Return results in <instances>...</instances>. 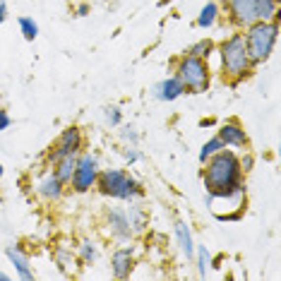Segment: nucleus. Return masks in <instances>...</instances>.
<instances>
[{"mask_svg":"<svg viewBox=\"0 0 281 281\" xmlns=\"http://www.w3.org/2000/svg\"><path fill=\"white\" fill-rule=\"evenodd\" d=\"M202 183L209 197H224L245 190V173L241 169V156L231 149H219L202 164Z\"/></svg>","mask_w":281,"mask_h":281,"instance_id":"f257e3e1","label":"nucleus"},{"mask_svg":"<svg viewBox=\"0 0 281 281\" xmlns=\"http://www.w3.org/2000/svg\"><path fill=\"white\" fill-rule=\"evenodd\" d=\"M216 53H219V60H221V82L228 84L231 89H236L241 82L250 79L252 72L257 70L252 65L250 56H247L243 29H236L233 34H228L216 46Z\"/></svg>","mask_w":281,"mask_h":281,"instance_id":"f03ea898","label":"nucleus"},{"mask_svg":"<svg viewBox=\"0 0 281 281\" xmlns=\"http://www.w3.org/2000/svg\"><path fill=\"white\" fill-rule=\"evenodd\" d=\"M245 46H247V56L252 60V65H262L269 60V56L274 53L277 38H279V22L272 19H257L252 24H247L243 29Z\"/></svg>","mask_w":281,"mask_h":281,"instance_id":"7ed1b4c3","label":"nucleus"},{"mask_svg":"<svg viewBox=\"0 0 281 281\" xmlns=\"http://www.w3.org/2000/svg\"><path fill=\"white\" fill-rule=\"evenodd\" d=\"M173 65V75L180 79L185 94H205L211 87V70L205 58L180 53L178 58L171 60Z\"/></svg>","mask_w":281,"mask_h":281,"instance_id":"20e7f679","label":"nucleus"},{"mask_svg":"<svg viewBox=\"0 0 281 281\" xmlns=\"http://www.w3.org/2000/svg\"><path fill=\"white\" fill-rule=\"evenodd\" d=\"M94 187H96L104 197L123 200V202L144 197V187H142V183H137L125 169H104V171L99 169L96 185Z\"/></svg>","mask_w":281,"mask_h":281,"instance_id":"39448f33","label":"nucleus"},{"mask_svg":"<svg viewBox=\"0 0 281 281\" xmlns=\"http://www.w3.org/2000/svg\"><path fill=\"white\" fill-rule=\"evenodd\" d=\"M82 147H84V135H82V130L77 125H68L56 137V142L43 151V159H46V164L51 169L60 156H65V154H79Z\"/></svg>","mask_w":281,"mask_h":281,"instance_id":"423d86ee","label":"nucleus"},{"mask_svg":"<svg viewBox=\"0 0 281 281\" xmlns=\"http://www.w3.org/2000/svg\"><path fill=\"white\" fill-rule=\"evenodd\" d=\"M96 176H99V159H96V154H92V151H79L77 154L75 173L70 178L72 192H77V195L89 192L96 185Z\"/></svg>","mask_w":281,"mask_h":281,"instance_id":"0eeeda50","label":"nucleus"},{"mask_svg":"<svg viewBox=\"0 0 281 281\" xmlns=\"http://www.w3.org/2000/svg\"><path fill=\"white\" fill-rule=\"evenodd\" d=\"M104 219H106V226L111 231V238L123 241V243H128V241L135 238V231H132V226L123 209H118V207H104Z\"/></svg>","mask_w":281,"mask_h":281,"instance_id":"6e6552de","label":"nucleus"},{"mask_svg":"<svg viewBox=\"0 0 281 281\" xmlns=\"http://www.w3.org/2000/svg\"><path fill=\"white\" fill-rule=\"evenodd\" d=\"M216 135H219V140L224 142L226 147H245V149L250 147V137H247V132H245V128L241 125L238 118L226 120Z\"/></svg>","mask_w":281,"mask_h":281,"instance_id":"1a4fd4ad","label":"nucleus"},{"mask_svg":"<svg viewBox=\"0 0 281 281\" xmlns=\"http://www.w3.org/2000/svg\"><path fill=\"white\" fill-rule=\"evenodd\" d=\"M135 264H137L135 250L132 247H118L111 255V274L115 279H130Z\"/></svg>","mask_w":281,"mask_h":281,"instance_id":"9d476101","label":"nucleus"},{"mask_svg":"<svg viewBox=\"0 0 281 281\" xmlns=\"http://www.w3.org/2000/svg\"><path fill=\"white\" fill-rule=\"evenodd\" d=\"M5 257L15 264V272H17L19 279L22 281H34V269H32V264H29V255L24 252L22 245H7V247H5Z\"/></svg>","mask_w":281,"mask_h":281,"instance_id":"9b49d317","label":"nucleus"},{"mask_svg":"<svg viewBox=\"0 0 281 281\" xmlns=\"http://www.w3.org/2000/svg\"><path fill=\"white\" fill-rule=\"evenodd\" d=\"M51 255H53V262L56 267L60 269V274L63 277H75V264H79V257H77L75 252H72V247H68V245H56L53 250H51ZM82 267V264H79Z\"/></svg>","mask_w":281,"mask_h":281,"instance_id":"f8f14e48","label":"nucleus"},{"mask_svg":"<svg viewBox=\"0 0 281 281\" xmlns=\"http://www.w3.org/2000/svg\"><path fill=\"white\" fill-rule=\"evenodd\" d=\"M185 94V89H183V84H180V79L176 75L166 77V79H161L156 87H154V99L156 101H176V99H180Z\"/></svg>","mask_w":281,"mask_h":281,"instance_id":"ddd939ff","label":"nucleus"},{"mask_svg":"<svg viewBox=\"0 0 281 281\" xmlns=\"http://www.w3.org/2000/svg\"><path fill=\"white\" fill-rule=\"evenodd\" d=\"M36 192H38V197L46 200V202H58V200L63 197V192H65V185L58 180L53 173H48V176L36 185Z\"/></svg>","mask_w":281,"mask_h":281,"instance_id":"4468645a","label":"nucleus"},{"mask_svg":"<svg viewBox=\"0 0 281 281\" xmlns=\"http://www.w3.org/2000/svg\"><path fill=\"white\" fill-rule=\"evenodd\" d=\"M75 166H77V154H65V156H60L56 164L51 166V173L56 176L63 185H70V178L75 173Z\"/></svg>","mask_w":281,"mask_h":281,"instance_id":"2eb2a0df","label":"nucleus"},{"mask_svg":"<svg viewBox=\"0 0 281 281\" xmlns=\"http://www.w3.org/2000/svg\"><path fill=\"white\" fill-rule=\"evenodd\" d=\"M125 216H128V221H130L135 236L142 233V231L149 226V214H147V209H144L142 205H137L135 200H130V207L125 209Z\"/></svg>","mask_w":281,"mask_h":281,"instance_id":"dca6fc26","label":"nucleus"},{"mask_svg":"<svg viewBox=\"0 0 281 281\" xmlns=\"http://www.w3.org/2000/svg\"><path fill=\"white\" fill-rule=\"evenodd\" d=\"M219 17H221L219 2H216V0H209L205 7L200 10V15H197V19H195V27H200V29H211Z\"/></svg>","mask_w":281,"mask_h":281,"instance_id":"f3484780","label":"nucleus"},{"mask_svg":"<svg viewBox=\"0 0 281 281\" xmlns=\"http://www.w3.org/2000/svg\"><path fill=\"white\" fill-rule=\"evenodd\" d=\"M176 238H178V245H180L183 255L192 262V260H195V241H192L190 226H187L185 221H176Z\"/></svg>","mask_w":281,"mask_h":281,"instance_id":"a211bd4d","label":"nucleus"},{"mask_svg":"<svg viewBox=\"0 0 281 281\" xmlns=\"http://www.w3.org/2000/svg\"><path fill=\"white\" fill-rule=\"evenodd\" d=\"M77 257H79V264L82 267H92L94 262H96V257H99V252H96V245L92 243V241H79V245H77Z\"/></svg>","mask_w":281,"mask_h":281,"instance_id":"6ab92c4d","label":"nucleus"},{"mask_svg":"<svg viewBox=\"0 0 281 281\" xmlns=\"http://www.w3.org/2000/svg\"><path fill=\"white\" fill-rule=\"evenodd\" d=\"M255 7V17L257 19H272V15L281 7V0H250Z\"/></svg>","mask_w":281,"mask_h":281,"instance_id":"aec40b11","label":"nucleus"},{"mask_svg":"<svg viewBox=\"0 0 281 281\" xmlns=\"http://www.w3.org/2000/svg\"><path fill=\"white\" fill-rule=\"evenodd\" d=\"M185 53L209 60V56H211V53H216V43H214L211 38H200V41H195V43H192V46L187 48Z\"/></svg>","mask_w":281,"mask_h":281,"instance_id":"412c9836","label":"nucleus"},{"mask_svg":"<svg viewBox=\"0 0 281 281\" xmlns=\"http://www.w3.org/2000/svg\"><path fill=\"white\" fill-rule=\"evenodd\" d=\"M192 262L197 264V274L205 279L207 272H209V267H211V257H209V250H207L205 245L195 247V260H192Z\"/></svg>","mask_w":281,"mask_h":281,"instance_id":"4be33fe9","label":"nucleus"},{"mask_svg":"<svg viewBox=\"0 0 281 281\" xmlns=\"http://www.w3.org/2000/svg\"><path fill=\"white\" fill-rule=\"evenodd\" d=\"M17 24H19V32L24 41H36L38 36V24L34 22L32 17H17Z\"/></svg>","mask_w":281,"mask_h":281,"instance_id":"5701e85b","label":"nucleus"},{"mask_svg":"<svg viewBox=\"0 0 281 281\" xmlns=\"http://www.w3.org/2000/svg\"><path fill=\"white\" fill-rule=\"evenodd\" d=\"M224 147H226V144L221 142V140H219V135H214L211 140H207L205 144H202V149H200V164H205V161L209 159V156H211V154H216V151L224 149Z\"/></svg>","mask_w":281,"mask_h":281,"instance_id":"b1692460","label":"nucleus"},{"mask_svg":"<svg viewBox=\"0 0 281 281\" xmlns=\"http://www.w3.org/2000/svg\"><path fill=\"white\" fill-rule=\"evenodd\" d=\"M104 115H106V123H108L111 128H120V125H123V111H120L118 106H106V108H104Z\"/></svg>","mask_w":281,"mask_h":281,"instance_id":"393cba45","label":"nucleus"},{"mask_svg":"<svg viewBox=\"0 0 281 281\" xmlns=\"http://www.w3.org/2000/svg\"><path fill=\"white\" fill-rule=\"evenodd\" d=\"M123 156H125V161H128V164H137V161H142V151L137 149V144H128V147H123Z\"/></svg>","mask_w":281,"mask_h":281,"instance_id":"a878e982","label":"nucleus"},{"mask_svg":"<svg viewBox=\"0 0 281 281\" xmlns=\"http://www.w3.org/2000/svg\"><path fill=\"white\" fill-rule=\"evenodd\" d=\"M120 137H123L125 142H130V144H137V142H140V132L135 130V128H130V125H125V128L120 130Z\"/></svg>","mask_w":281,"mask_h":281,"instance_id":"bb28decb","label":"nucleus"},{"mask_svg":"<svg viewBox=\"0 0 281 281\" xmlns=\"http://www.w3.org/2000/svg\"><path fill=\"white\" fill-rule=\"evenodd\" d=\"M89 12H92V5L89 2H79V5H75V10H72L75 17H87Z\"/></svg>","mask_w":281,"mask_h":281,"instance_id":"cd10ccee","label":"nucleus"},{"mask_svg":"<svg viewBox=\"0 0 281 281\" xmlns=\"http://www.w3.org/2000/svg\"><path fill=\"white\" fill-rule=\"evenodd\" d=\"M252 166H255V159H252V154H245V156H241V169H243V173H250V171H252Z\"/></svg>","mask_w":281,"mask_h":281,"instance_id":"c85d7f7f","label":"nucleus"},{"mask_svg":"<svg viewBox=\"0 0 281 281\" xmlns=\"http://www.w3.org/2000/svg\"><path fill=\"white\" fill-rule=\"evenodd\" d=\"M10 125H12V118H10V113L5 111V108H0V132L7 130Z\"/></svg>","mask_w":281,"mask_h":281,"instance_id":"c756f323","label":"nucleus"},{"mask_svg":"<svg viewBox=\"0 0 281 281\" xmlns=\"http://www.w3.org/2000/svg\"><path fill=\"white\" fill-rule=\"evenodd\" d=\"M5 19H7V2H2V5H0V24H2Z\"/></svg>","mask_w":281,"mask_h":281,"instance_id":"7c9ffc66","label":"nucleus"},{"mask_svg":"<svg viewBox=\"0 0 281 281\" xmlns=\"http://www.w3.org/2000/svg\"><path fill=\"white\" fill-rule=\"evenodd\" d=\"M214 123H216L214 118H202V120H200V128H207V125H214Z\"/></svg>","mask_w":281,"mask_h":281,"instance_id":"2f4dec72","label":"nucleus"},{"mask_svg":"<svg viewBox=\"0 0 281 281\" xmlns=\"http://www.w3.org/2000/svg\"><path fill=\"white\" fill-rule=\"evenodd\" d=\"M0 281H10V277H7L5 272H0Z\"/></svg>","mask_w":281,"mask_h":281,"instance_id":"473e14b6","label":"nucleus"},{"mask_svg":"<svg viewBox=\"0 0 281 281\" xmlns=\"http://www.w3.org/2000/svg\"><path fill=\"white\" fill-rule=\"evenodd\" d=\"M2 173H5V166H2V164H0V178H2Z\"/></svg>","mask_w":281,"mask_h":281,"instance_id":"72a5a7b5","label":"nucleus"},{"mask_svg":"<svg viewBox=\"0 0 281 281\" xmlns=\"http://www.w3.org/2000/svg\"><path fill=\"white\" fill-rule=\"evenodd\" d=\"M2 2H5V0H0V5H2Z\"/></svg>","mask_w":281,"mask_h":281,"instance_id":"f704fd0d","label":"nucleus"}]
</instances>
